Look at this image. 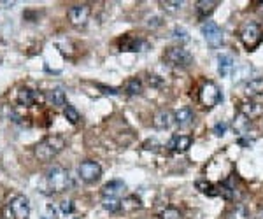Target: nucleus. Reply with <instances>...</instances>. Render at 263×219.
<instances>
[{"label":"nucleus","instance_id":"33","mask_svg":"<svg viewBox=\"0 0 263 219\" xmlns=\"http://www.w3.org/2000/svg\"><path fill=\"white\" fill-rule=\"evenodd\" d=\"M102 90H104V93H111V95H118V90H116V88H106V86H100Z\"/></svg>","mask_w":263,"mask_h":219},{"label":"nucleus","instance_id":"34","mask_svg":"<svg viewBox=\"0 0 263 219\" xmlns=\"http://www.w3.org/2000/svg\"><path fill=\"white\" fill-rule=\"evenodd\" d=\"M149 84H151V86H160V81H158L156 76H153V78H149Z\"/></svg>","mask_w":263,"mask_h":219},{"label":"nucleus","instance_id":"27","mask_svg":"<svg viewBox=\"0 0 263 219\" xmlns=\"http://www.w3.org/2000/svg\"><path fill=\"white\" fill-rule=\"evenodd\" d=\"M63 114H65V118L69 119L70 123L72 125H76V123H79V119H81V116H79V110L76 109L74 105H65V109H63Z\"/></svg>","mask_w":263,"mask_h":219},{"label":"nucleus","instance_id":"14","mask_svg":"<svg viewBox=\"0 0 263 219\" xmlns=\"http://www.w3.org/2000/svg\"><path fill=\"white\" fill-rule=\"evenodd\" d=\"M193 119H195V114L189 107H181V109L175 110V114H174V121L179 125L181 128L189 126V125L193 123Z\"/></svg>","mask_w":263,"mask_h":219},{"label":"nucleus","instance_id":"3","mask_svg":"<svg viewBox=\"0 0 263 219\" xmlns=\"http://www.w3.org/2000/svg\"><path fill=\"white\" fill-rule=\"evenodd\" d=\"M239 37H240V41H242V44L249 51H253L254 47L262 42V37H263L262 27H260L256 21H246V23L240 27Z\"/></svg>","mask_w":263,"mask_h":219},{"label":"nucleus","instance_id":"29","mask_svg":"<svg viewBox=\"0 0 263 219\" xmlns=\"http://www.w3.org/2000/svg\"><path fill=\"white\" fill-rule=\"evenodd\" d=\"M158 218L160 219H183V214H181L177 209H174V207H167V209H163L162 212L158 214Z\"/></svg>","mask_w":263,"mask_h":219},{"label":"nucleus","instance_id":"21","mask_svg":"<svg viewBox=\"0 0 263 219\" xmlns=\"http://www.w3.org/2000/svg\"><path fill=\"white\" fill-rule=\"evenodd\" d=\"M217 195H221L223 198L228 200V202H232L233 198H235V188H233V184H232L230 179L217 186Z\"/></svg>","mask_w":263,"mask_h":219},{"label":"nucleus","instance_id":"35","mask_svg":"<svg viewBox=\"0 0 263 219\" xmlns=\"http://www.w3.org/2000/svg\"><path fill=\"white\" fill-rule=\"evenodd\" d=\"M149 27H158V25H162L160 23V18H153V19H149Z\"/></svg>","mask_w":263,"mask_h":219},{"label":"nucleus","instance_id":"17","mask_svg":"<svg viewBox=\"0 0 263 219\" xmlns=\"http://www.w3.org/2000/svg\"><path fill=\"white\" fill-rule=\"evenodd\" d=\"M39 100V95L33 90H28V88H23V90H19L18 92V102L25 107H30L33 105L35 102Z\"/></svg>","mask_w":263,"mask_h":219},{"label":"nucleus","instance_id":"2","mask_svg":"<svg viewBox=\"0 0 263 219\" xmlns=\"http://www.w3.org/2000/svg\"><path fill=\"white\" fill-rule=\"evenodd\" d=\"M46 181L51 191L62 193L70 186V173L69 170L60 167V165H55V167H51V169L47 170Z\"/></svg>","mask_w":263,"mask_h":219},{"label":"nucleus","instance_id":"31","mask_svg":"<svg viewBox=\"0 0 263 219\" xmlns=\"http://www.w3.org/2000/svg\"><path fill=\"white\" fill-rule=\"evenodd\" d=\"M226 130H228V123H225V121H219V123H216V125H214V128H213V132L216 133L217 137L225 135Z\"/></svg>","mask_w":263,"mask_h":219},{"label":"nucleus","instance_id":"22","mask_svg":"<svg viewBox=\"0 0 263 219\" xmlns=\"http://www.w3.org/2000/svg\"><path fill=\"white\" fill-rule=\"evenodd\" d=\"M125 92L128 93V95H132V96L140 95V93H142V81H140V79H137V78L128 79V81H126V84H125Z\"/></svg>","mask_w":263,"mask_h":219},{"label":"nucleus","instance_id":"13","mask_svg":"<svg viewBox=\"0 0 263 219\" xmlns=\"http://www.w3.org/2000/svg\"><path fill=\"white\" fill-rule=\"evenodd\" d=\"M125 193V183L123 181H109L107 184H104L102 188V196L104 198H118L120 195Z\"/></svg>","mask_w":263,"mask_h":219},{"label":"nucleus","instance_id":"12","mask_svg":"<svg viewBox=\"0 0 263 219\" xmlns=\"http://www.w3.org/2000/svg\"><path fill=\"white\" fill-rule=\"evenodd\" d=\"M172 123H174V116H172L170 110L160 109L153 116V126L158 128V130H167V128L172 126Z\"/></svg>","mask_w":263,"mask_h":219},{"label":"nucleus","instance_id":"32","mask_svg":"<svg viewBox=\"0 0 263 219\" xmlns=\"http://www.w3.org/2000/svg\"><path fill=\"white\" fill-rule=\"evenodd\" d=\"M60 209H62L63 214H72V212H74V203H72L70 200H63L60 203Z\"/></svg>","mask_w":263,"mask_h":219},{"label":"nucleus","instance_id":"4","mask_svg":"<svg viewBox=\"0 0 263 219\" xmlns=\"http://www.w3.org/2000/svg\"><path fill=\"white\" fill-rule=\"evenodd\" d=\"M163 60L172 67H181V69L189 67L193 63V56L185 47H169L165 51V55H163Z\"/></svg>","mask_w":263,"mask_h":219},{"label":"nucleus","instance_id":"25","mask_svg":"<svg viewBox=\"0 0 263 219\" xmlns=\"http://www.w3.org/2000/svg\"><path fill=\"white\" fill-rule=\"evenodd\" d=\"M102 207H104V210L114 214V212L121 210V200H118V198H102Z\"/></svg>","mask_w":263,"mask_h":219},{"label":"nucleus","instance_id":"23","mask_svg":"<svg viewBox=\"0 0 263 219\" xmlns=\"http://www.w3.org/2000/svg\"><path fill=\"white\" fill-rule=\"evenodd\" d=\"M195 186H197V189H199L200 193H203V195H209V196H216L217 195V189L214 184H211L209 181H203V179H200V181H197L195 183Z\"/></svg>","mask_w":263,"mask_h":219},{"label":"nucleus","instance_id":"15","mask_svg":"<svg viewBox=\"0 0 263 219\" xmlns=\"http://www.w3.org/2000/svg\"><path fill=\"white\" fill-rule=\"evenodd\" d=\"M47 102L51 105H55V107H65L67 105V96H65V92L60 90V88H55V90H51L44 95Z\"/></svg>","mask_w":263,"mask_h":219},{"label":"nucleus","instance_id":"28","mask_svg":"<svg viewBox=\"0 0 263 219\" xmlns=\"http://www.w3.org/2000/svg\"><path fill=\"white\" fill-rule=\"evenodd\" d=\"M162 7L165 13H170V14H175L179 13L181 7H183V2L181 0H167V2H162Z\"/></svg>","mask_w":263,"mask_h":219},{"label":"nucleus","instance_id":"5","mask_svg":"<svg viewBox=\"0 0 263 219\" xmlns=\"http://www.w3.org/2000/svg\"><path fill=\"white\" fill-rule=\"evenodd\" d=\"M221 100V92H219V88L214 84L213 81H207L200 88V104L205 107V109H213L219 104Z\"/></svg>","mask_w":263,"mask_h":219},{"label":"nucleus","instance_id":"11","mask_svg":"<svg viewBox=\"0 0 263 219\" xmlns=\"http://www.w3.org/2000/svg\"><path fill=\"white\" fill-rule=\"evenodd\" d=\"M239 112H240V114H244L246 118H249V119L260 118V116L263 114V105L249 98V100H246V102H242V104H240Z\"/></svg>","mask_w":263,"mask_h":219},{"label":"nucleus","instance_id":"10","mask_svg":"<svg viewBox=\"0 0 263 219\" xmlns=\"http://www.w3.org/2000/svg\"><path fill=\"white\" fill-rule=\"evenodd\" d=\"M167 147L170 151H175V153H185V151H188L191 147V137L175 133V135L170 137V141L167 142Z\"/></svg>","mask_w":263,"mask_h":219},{"label":"nucleus","instance_id":"6","mask_svg":"<svg viewBox=\"0 0 263 219\" xmlns=\"http://www.w3.org/2000/svg\"><path fill=\"white\" fill-rule=\"evenodd\" d=\"M77 173L84 183H88V184L97 183L98 179L102 177V167L97 163V161L86 160L77 167Z\"/></svg>","mask_w":263,"mask_h":219},{"label":"nucleus","instance_id":"8","mask_svg":"<svg viewBox=\"0 0 263 219\" xmlns=\"http://www.w3.org/2000/svg\"><path fill=\"white\" fill-rule=\"evenodd\" d=\"M9 210H11V214H13L14 219H27L28 212H30V202H28L27 196L16 195V196L11 198Z\"/></svg>","mask_w":263,"mask_h":219},{"label":"nucleus","instance_id":"24","mask_svg":"<svg viewBox=\"0 0 263 219\" xmlns=\"http://www.w3.org/2000/svg\"><path fill=\"white\" fill-rule=\"evenodd\" d=\"M226 219H249V212L244 205H235L226 214Z\"/></svg>","mask_w":263,"mask_h":219},{"label":"nucleus","instance_id":"1","mask_svg":"<svg viewBox=\"0 0 263 219\" xmlns=\"http://www.w3.org/2000/svg\"><path fill=\"white\" fill-rule=\"evenodd\" d=\"M65 144H67V142H65V139L62 137V135H49V137L42 139L37 146H35L33 155H35V158H37L39 161H49L53 160L58 153L63 151Z\"/></svg>","mask_w":263,"mask_h":219},{"label":"nucleus","instance_id":"26","mask_svg":"<svg viewBox=\"0 0 263 219\" xmlns=\"http://www.w3.org/2000/svg\"><path fill=\"white\" fill-rule=\"evenodd\" d=\"M140 200H139L137 196L132 195V196H126L121 200V209L123 210H135V209H140Z\"/></svg>","mask_w":263,"mask_h":219},{"label":"nucleus","instance_id":"9","mask_svg":"<svg viewBox=\"0 0 263 219\" xmlns=\"http://www.w3.org/2000/svg\"><path fill=\"white\" fill-rule=\"evenodd\" d=\"M67 16H69V21L74 27H83V25H86L88 18H90V5L86 4L72 5L69 9V13H67Z\"/></svg>","mask_w":263,"mask_h":219},{"label":"nucleus","instance_id":"19","mask_svg":"<svg viewBox=\"0 0 263 219\" xmlns=\"http://www.w3.org/2000/svg\"><path fill=\"white\" fill-rule=\"evenodd\" d=\"M216 7H217L216 0H200V2H197V13H199L200 18H207L209 14L214 13Z\"/></svg>","mask_w":263,"mask_h":219},{"label":"nucleus","instance_id":"18","mask_svg":"<svg viewBox=\"0 0 263 219\" xmlns=\"http://www.w3.org/2000/svg\"><path fill=\"white\" fill-rule=\"evenodd\" d=\"M249 126H251V119L239 112L237 118L233 119V130H235L237 135H246V133L249 132Z\"/></svg>","mask_w":263,"mask_h":219},{"label":"nucleus","instance_id":"7","mask_svg":"<svg viewBox=\"0 0 263 219\" xmlns=\"http://www.w3.org/2000/svg\"><path fill=\"white\" fill-rule=\"evenodd\" d=\"M200 30H202V35L205 37V41H207V44L211 47H219L223 44V32L221 28L217 27L214 21H203L202 27H200Z\"/></svg>","mask_w":263,"mask_h":219},{"label":"nucleus","instance_id":"16","mask_svg":"<svg viewBox=\"0 0 263 219\" xmlns=\"http://www.w3.org/2000/svg\"><path fill=\"white\" fill-rule=\"evenodd\" d=\"M233 70V60L228 55H219L217 56V72L221 78L230 76V72Z\"/></svg>","mask_w":263,"mask_h":219},{"label":"nucleus","instance_id":"30","mask_svg":"<svg viewBox=\"0 0 263 219\" xmlns=\"http://www.w3.org/2000/svg\"><path fill=\"white\" fill-rule=\"evenodd\" d=\"M172 37H174V39H179V41H188V39H189L188 32H186L185 28H181V27H175V28H174V32H172Z\"/></svg>","mask_w":263,"mask_h":219},{"label":"nucleus","instance_id":"20","mask_svg":"<svg viewBox=\"0 0 263 219\" xmlns=\"http://www.w3.org/2000/svg\"><path fill=\"white\" fill-rule=\"evenodd\" d=\"M246 95L248 96H254V95H258V93L263 92V79L262 78H254L251 79V81L246 82Z\"/></svg>","mask_w":263,"mask_h":219}]
</instances>
